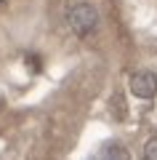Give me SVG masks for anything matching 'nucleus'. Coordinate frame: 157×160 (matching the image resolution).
Wrapping results in <instances>:
<instances>
[{
	"mask_svg": "<svg viewBox=\"0 0 157 160\" xmlns=\"http://www.w3.org/2000/svg\"><path fill=\"white\" fill-rule=\"evenodd\" d=\"M128 88H130V93L136 99H155L157 96V75L146 72V69L133 72L130 80H128Z\"/></svg>",
	"mask_w": 157,
	"mask_h": 160,
	"instance_id": "nucleus-2",
	"label": "nucleus"
},
{
	"mask_svg": "<svg viewBox=\"0 0 157 160\" xmlns=\"http://www.w3.org/2000/svg\"><path fill=\"white\" fill-rule=\"evenodd\" d=\"M67 27L77 38H85V35L96 32V27H99V13L88 3H75V6L67 8Z\"/></svg>",
	"mask_w": 157,
	"mask_h": 160,
	"instance_id": "nucleus-1",
	"label": "nucleus"
},
{
	"mask_svg": "<svg viewBox=\"0 0 157 160\" xmlns=\"http://www.w3.org/2000/svg\"><path fill=\"white\" fill-rule=\"evenodd\" d=\"M141 160H157V136H152L141 149Z\"/></svg>",
	"mask_w": 157,
	"mask_h": 160,
	"instance_id": "nucleus-4",
	"label": "nucleus"
},
{
	"mask_svg": "<svg viewBox=\"0 0 157 160\" xmlns=\"http://www.w3.org/2000/svg\"><path fill=\"white\" fill-rule=\"evenodd\" d=\"M0 3H6V0H0Z\"/></svg>",
	"mask_w": 157,
	"mask_h": 160,
	"instance_id": "nucleus-5",
	"label": "nucleus"
},
{
	"mask_svg": "<svg viewBox=\"0 0 157 160\" xmlns=\"http://www.w3.org/2000/svg\"><path fill=\"white\" fill-rule=\"evenodd\" d=\"M101 160H130V152H128L125 147H120V144H112V147L104 149Z\"/></svg>",
	"mask_w": 157,
	"mask_h": 160,
	"instance_id": "nucleus-3",
	"label": "nucleus"
}]
</instances>
